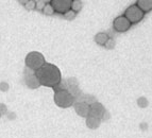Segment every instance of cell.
<instances>
[{"instance_id":"obj_2","label":"cell","mask_w":152,"mask_h":138,"mask_svg":"<svg viewBox=\"0 0 152 138\" xmlns=\"http://www.w3.org/2000/svg\"><path fill=\"white\" fill-rule=\"evenodd\" d=\"M54 103L58 107L61 108H67L70 107L71 105L75 104V101H76V98L74 96L71 95L66 88H60L56 87L54 88Z\"/></svg>"},{"instance_id":"obj_15","label":"cell","mask_w":152,"mask_h":138,"mask_svg":"<svg viewBox=\"0 0 152 138\" xmlns=\"http://www.w3.org/2000/svg\"><path fill=\"white\" fill-rule=\"evenodd\" d=\"M64 16H65V18H67V19H72V18L76 17V13L72 12V11L70 10L66 13V14H64Z\"/></svg>"},{"instance_id":"obj_13","label":"cell","mask_w":152,"mask_h":138,"mask_svg":"<svg viewBox=\"0 0 152 138\" xmlns=\"http://www.w3.org/2000/svg\"><path fill=\"white\" fill-rule=\"evenodd\" d=\"M31 83H35L36 86H39L38 81L36 80V78H35V75H29V79H27V84H28L29 87L31 86Z\"/></svg>"},{"instance_id":"obj_18","label":"cell","mask_w":152,"mask_h":138,"mask_svg":"<svg viewBox=\"0 0 152 138\" xmlns=\"http://www.w3.org/2000/svg\"><path fill=\"white\" fill-rule=\"evenodd\" d=\"M0 118H1V115H0Z\"/></svg>"},{"instance_id":"obj_8","label":"cell","mask_w":152,"mask_h":138,"mask_svg":"<svg viewBox=\"0 0 152 138\" xmlns=\"http://www.w3.org/2000/svg\"><path fill=\"white\" fill-rule=\"evenodd\" d=\"M74 107H75V110H76V113L78 114L79 116L84 117V118H86L87 116H88L89 104L87 102H85V101H79V102L75 103Z\"/></svg>"},{"instance_id":"obj_7","label":"cell","mask_w":152,"mask_h":138,"mask_svg":"<svg viewBox=\"0 0 152 138\" xmlns=\"http://www.w3.org/2000/svg\"><path fill=\"white\" fill-rule=\"evenodd\" d=\"M88 115L94 116L96 118L103 119L105 116V107L102 105L101 103L99 102H93L91 104H89V114Z\"/></svg>"},{"instance_id":"obj_12","label":"cell","mask_w":152,"mask_h":138,"mask_svg":"<svg viewBox=\"0 0 152 138\" xmlns=\"http://www.w3.org/2000/svg\"><path fill=\"white\" fill-rule=\"evenodd\" d=\"M82 1H78V0H72V4H71V11L72 12H75L77 14V13L79 12V11L82 9Z\"/></svg>"},{"instance_id":"obj_16","label":"cell","mask_w":152,"mask_h":138,"mask_svg":"<svg viewBox=\"0 0 152 138\" xmlns=\"http://www.w3.org/2000/svg\"><path fill=\"white\" fill-rule=\"evenodd\" d=\"M7 106L4 105V104H2V103H0V115L2 116L4 115L5 113H7Z\"/></svg>"},{"instance_id":"obj_9","label":"cell","mask_w":152,"mask_h":138,"mask_svg":"<svg viewBox=\"0 0 152 138\" xmlns=\"http://www.w3.org/2000/svg\"><path fill=\"white\" fill-rule=\"evenodd\" d=\"M135 4L137 5V8L140 9L142 13H148L152 10V1L151 0H140L137 1Z\"/></svg>"},{"instance_id":"obj_11","label":"cell","mask_w":152,"mask_h":138,"mask_svg":"<svg viewBox=\"0 0 152 138\" xmlns=\"http://www.w3.org/2000/svg\"><path fill=\"white\" fill-rule=\"evenodd\" d=\"M109 40H110V36H109V34L105 32L97 33L96 36H95V42H96L99 46H105Z\"/></svg>"},{"instance_id":"obj_4","label":"cell","mask_w":152,"mask_h":138,"mask_svg":"<svg viewBox=\"0 0 152 138\" xmlns=\"http://www.w3.org/2000/svg\"><path fill=\"white\" fill-rule=\"evenodd\" d=\"M124 17L127 18L128 21H129L131 25H134V23H140L145 17V14L137 8L136 4H132L130 5L127 10L124 11Z\"/></svg>"},{"instance_id":"obj_14","label":"cell","mask_w":152,"mask_h":138,"mask_svg":"<svg viewBox=\"0 0 152 138\" xmlns=\"http://www.w3.org/2000/svg\"><path fill=\"white\" fill-rule=\"evenodd\" d=\"M43 13H45V14H47V15H52L53 14V11H52V9H51V7L49 4L45 5L43 8Z\"/></svg>"},{"instance_id":"obj_1","label":"cell","mask_w":152,"mask_h":138,"mask_svg":"<svg viewBox=\"0 0 152 138\" xmlns=\"http://www.w3.org/2000/svg\"><path fill=\"white\" fill-rule=\"evenodd\" d=\"M39 85L46 87H58L62 82V73L58 66L51 63H45L34 73Z\"/></svg>"},{"instance_id":"obj_3","label":"cell","mask_w":152,"mask_h":138,"mask_svg":"<svg viewBox=\"0 0 152 138\" xmlns=\"http://www.w3.org/2000/svg\"><path fill=\"white\" fill-rule=\"evenodd\" d=\"M45 63V56L41 52H37V51L29 52L27 54V56H26V66L30 68L31 70H38L41 67H43Z\"/></svg>"},{"instance_id":"obj_17","label":"cell","mask_w":152,"mask_h":138,"mask_svg":"<svg viewBox=\"0 0 152 138\" xmlns=\"http://www.w3.org/2000/svg\"><path fill=\"white\" fill-rule=\"evenodd\" d=\"M114 45H115V43L111 39V38H110V40L107 42V44L105 45V47H107V49H111V48H113V46H114Z\"/></svg>"},{"instance_id":"obj_6","label":"cell","mask_w":152,"mask_h":138,"mask_svg":"<svg viewBox=\"0 0 152 138\" xmlns=\"http://www.w3.org/2000/svg\"><path fill=\"white\" fill-rule=\"evenodd\" d=\"M131 26L132 25L128 21V19L124 17V15L116 17L114 19V21H113V28H114V30L119 33L127 32L130 28H131Z\"/></svg>"},{"instance_id":"obj_5","label":"cell","mask_w":152,"mask_h":138,"mask_svg":"<svg viewBox=\"0 0 152 138\" xmlns=\"http://www.w3.org/2000/svg\"><path fill=\"white\" fill-rule=\"evenodd\" d=\"M71 4L72 0H51L49 2L53 13H58L63 15L71 10Z\"/></svg>"},{"instance_id":"obj_10","label":"cell","mask_w":152,"mask_h":138,"mask_svg":"<svg viewBox=\"0 0 152 138\" xmlns=\"http://www.w3.org/2000/svg\"><path fill=\"white\" fill-rule=\"evenodd\" d=\"M100 124H101V119L96 118V117L91 116V115H88L86 117L87 128L91 129V130H96V129H98L99 126H100Z\"/></svg>"}]
</instances>
